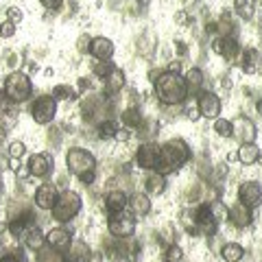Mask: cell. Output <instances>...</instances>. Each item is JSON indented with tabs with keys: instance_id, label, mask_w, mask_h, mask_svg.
Returning <instances> with one entry per match:
<instances>
[{
	"instance_id": "6da1fadb",
	"label": "cell",
	"mask_w": 262,
	"mask_h": 262,
	"mask_svg": "<svg viewBox=\"0 0 262 262\" xmlns=\"http://www.w3.org/2000/svg\"><path fill=\"white\" fill-rule=\"evenodd\" d=\"M153 92L155 98L166 107H177L188 101V83L179 72H160L158 79H153Z\"/></svg>"
},
{
	"instance_id": "7a4b0ae2",
	"label": "cell",
	"mask_w": 262,
	"mask_h": 262,
	"mask_svg": "<svg viewBox=\"0 0 262 262\" xmlns=\"http://www.w3.org/2000/svg\"><path fill=\"white\" fill-rule=\"evenodd\" d=\"M192 158V151H190V144L182 138H170L164 144H160V160H158V173L162 175H168V173H175L177 168H182L184 164H188Z\"/></svg>"
},
{
	"instance_id": "3957f363",
	"label": "cell",
	"mask_w": 262,
	"mask_h": 262,
	"mask_svg": "<svg viewBox=\"0 0 262 262\" xmlns=\"http://www.w3.org/2000/svg\"><path fill=\"white\" fill-rule=\"evenodd\" d=\"M3 92L7 98H9V103H24V101H29L31 94H33V81L27 72L11 70L5 79Z\"/></svg>"
},
{
	"instance_id": "277c9868",
	"label": "cell",
	"mask_w": 262,
	"mask_h": 262,
	"mask_svg": "<svg viewBox=\"0 0 262 262\" xmlns=\"http://www.w3.org/2000/svg\"><path fill=\"white\" fill-rule=\"evenodd\" d=\"M81 208H83L81 194L75 192V190H63V192H59V196H57L51 214H53V219L57 221V223H70L72 219L79 216Z\"/></svg>"
},
{
	"instance_id": "5b68a950",
	"label": "cell",
	"mask_w": 262,
	"mask_h": 262,
	"mask_svg": "<svg viewBox=\"0 0 262 262\" xmlns=\"http://www.w3.org/2000/svg\"><path fill=\"white\" fill-rule=\"evenodd\" d=\"M66 166L72 175H85V173H92L96 170V158L88 149H81V146H72L66 153Z\"/></svg>"
},
{
	"instance_id": "8992f818",
	"label": "cell",
	"mask_w": 262,
	"mask_h": 262,
	"mask_svg": "<svg viewBox=\"0 0 262 262\" xmlns=\"http://www.w3.org/2000/svg\"><path fill=\"white\" fill-rule=\"evenodd\" d=\"M55 114H57V101L53 98V94H42L31 103V118L37 125H51L55 120Z\"/></svg>"
},
{
	"instance_id": "52a82bcc",
	"label": "cell",
	"mask_w": 262,
	"mask_h": 262,
	"mask_svg": "<svg viewBox=\"0 0 262 262\" xmlns=\"http://www.w3.org/2000/svg\"><path fill=\"white\" fill-rule=\"evenodd\" d=\"M107 232L112 238H129L136 234V219L127 214V212H118V214H110L107 219Z\"/></svg>"
},
{
	"instance_id": "ba28073f",
	"label": "cell",
	"mask_w": 262,
	"mask_h": 262,
	"mask_svg": "<svg viewBox=\"0 0 262 262\" xmlns=\"http://www.w3.org/2000/svg\"><path fill=\"white\" fill-rule=\"evenodd\" d=\"M158 160H160V144L151 140V142H142L136 151V164L142 170H155L158 168Z\"/></svg>"
},
{
	"instance_id": "9c48e42d",
	"label": "cell",
	"mask_w": 262,
	"mask_h": 262,
	"mask_svg": "<svg viewBox=\"0 0 262 262\" xmlns=\"http://www.w3.org/2000/svg\"><path fill=\"white\" fill-rule=\"evenodd\" d=\"M221 98L214 94V92H208V90H201L199 92V98H196V110H199V116L203 118H219L221 114Z\"/></svg>"
},
{
	"instance_id": "30bf717a",
	"label": "cell",
	"mask_w": 262,
	"mask_h": 262,
	"mask_svg": "<svg viewBox=\"0 0 262 262\" xmlns=\"http://www.w3.org/2000/svg\"><path fill=\"white\" fill-rule=\"evenodd\" d=\"M210 46H212V51H214L216 55L225 57L227 61L241 59L243 48H241V44H238V39H236V37H214Z\"/></svg>"
},
{
	"instance_id": "8fae6325",
	"label": "cell",
	"mask_w": 262,
	"mask_h": 262,
	"mask_svg": "<svg viewBox=\"0 0 262 262\" xmlns=\"http://www.w3.org/2000/svg\"><path fill=\"white\" fill-rule=\"evenodd\" d=\"M238 201L249 210L262 206V186L258 182H243L238 186Z\"/></svg>"
},
{
	"instance_id": "7c38bea8",
	"label": "cell",
	"mask_w": 262,
	"mask_h": 262,
	"mask_svg": "<svg viewBox=\"0 0 262 262\" xmlns=\"http://www.w3.org/2000/svg\"><path fill=\"white\" fill-rule=\"evenodd\" d=\"M232 127H234V134L232 138H236L241 144H247V142H256V125H253L251 118H245V116H236L232 120Z\"/></svg>"
},
{
	"instance_id": "4fadbf2b",
	"label": "cell",
	"mask_w": 262,
	"mask_h": 262,
	"mask_svg": "<svg viewBox=\"0 0 262 262\" xmlns=\"http://www.w3.org/2000/svg\"><path fill=\"white\" fill-rule=\"evenodd\" d=\"M46 243L51 249L63 253V251H68V247L72 245V234H70V229H66V227H53L51 232L46 234Z\"/></svg>"
},
{
	"instance_id": "5bb4252c",
	"label": "cell",
	"mask_w": 262,
	"mask_h": 262,
	"mask_svg": "<svg viewBox=\"0 0 262 262\" xmlns=\"http://www.w3.org/2000/svg\"><path fill=\"white\" fill-rule=\"evenodd\" d=\"M227 221L234 227L245 229V227H249L253 223V210H249L247 206H243V203L238 201V203H234V206L227 210Z\"/></svg>"
},
{
	"instance_id": "9a60e30c",
	"label": "cell",
	"mask_w": 262,
	"mask_h": 262,
	"mask_svg": "<svg viewBox=\"0 0 262 262\" xmlns=\"http://www.w3.org/2000/svg\"><path fill=\"white\" fill-rule=\"evenodd\" d=\"M29 173L31 177H46L48 173L53 170V158L48 153H35V155H31L29 158Z\"/></svg>"
},
{
	"instance_id": "2e32d148",
	"label": "cell",
	"mask_w": 262,
	"mask_h": 262,
	"mask_svg": "<svg viewBox=\"0 0 262 262\" xmlns=\"http://www.w3.org/2000/svg\"><path fill=\"white\" fill-rule=\"evenodd\" d=\"M57 196H59V192H57V186L55 184H42V186H37L35 194H33V199H35V206L39 210H53Z\"/></svg>"
},
{
	"instance_id": "e0dca14e",
	"label": "cell",
	"mask_w": 262,
	"mask_h": 262,
	"mask_svg": "<svg viewBox=\"0 0 262 262\" xmlns=\"http://www.w3.org/2000/svg\"><path fill=\"white\" fill-rule=\"evenodd\" d=\"M90 55L98 61H112L114 57V42L110 37H92V44H90Z\"/></svg>"
},
{
	"instance_id": "ac0fdd59",
	"label": "cell",
	"mask_w": 262,
	"mask_h": 262,
	"mask_svg": "<svg viewBox=\"0 0 262 262\" xmlns=\"http://www.w3.org/2000/svg\"><path fill=\"white\" fill-rule=\"evenodd\" d=\"M127 203H129V194L120 188H114L105 194V210L107 214H118V212H125L127 210Z\"/></svg>"
},
{
	"instance_id": "d6986e66",
	"label": "cell",
	"mask_w": 262,
	"mask_h": 262,
	"mask_svg": "<svg viewBox=\"0 0 262 262\" xmlns=\"http://www.w3.org/2000/svg\"><path fill=\"white\" fill-rule=\"evenodd\" d=\"M127 208H129V214L134 219H144L151 212V199L144 192H134L129 196Z\"/></svg>"
},
{
	"instance_id": "ffe728a7",
	"label": "cell",
	"mask_w": 262,
	"mask_h": 262,
	"mask_svg": "<svg viewBox=\"0 0 262 262\" xmlns=\"http://www.w3.org/2000/svg\"><path fill=\"white\" fill-rule=\"evenodd\" d=\"M22 238H24V247L31 249V251H39L46 245V234L37 225H31L27 232H24Z\"/></svg>"
},
{
	"instance_id": "44dd1931",
	"label": "cell",
	"mask_w": 262,
	"mask_h": 262,
	"mask_svg": "<svg viewBox=\"0 0 262 262\" xmlns=\"http://www.w3.org/2000/svg\"><path fill=\"white\" fill-rule=\"evenodd\" d=\"M92 251L85 243H72L68 251H63V262H90Z\"/></svg>"
},
{
	"instance_id": "7402d4cb",
	"label": "cell",
	"mask_w": 262,
	"mask_h": 262,
	"mask_svg": "<svg viewBox=\"0 0 262 262\" xmlns=\"http://www.w3.org/2000/svg\"><path fill=\"white\" fill-rule=\"evenodd\" d=\"M103 85H105V90H107V94L122 92V88H125V72L114 66V68L110 70V75L103 79Z\"/></svg>"
},
{
	"instance_id": "603a6c76",
	"label": "cell",
	"mask_w": 262,
	"mask_h": 262,
	"mask_svg": "<svg viewBox=\"0 0 262 262\" xmlns=\"http://www.w3.org/2000/svg\"><path fill=\"white\" fill-rule=\"evenodd\" d=\"M236 160L245 166H251V164L260 162V146L256 142H247L238 146V153H236Z\"/></svg>"
},
{
	"instance_id": "cb8c5ba5",
	"label": "cell",
	"mask_w": 262,
	"mask_h": 262,
	"mask_svg": "<svg viewBox=\"0 0 262 262\" xmlns=\"http://www.w3.org/2000/svg\"><path fill=\"white\" fill-rule=\"evenodd\" d=\"M144 188L149 194H162L166 190V175L158 173V170H149V175L144 179Z\"/></svg>"
},
{
	"instance_id": "d4e9b609",
	"label": "cell",
	"mask_w": 262,
	"mask_h": 262,
	"mask_svg": "<svg viewBox=\"0 0 262 262\" xmlns=\"http://www.w3.org/2000/svg\"><path fill=\"white\" fill-rule=\"evenodd\" d=\"M241 68H243V72H247V75H253V72L260 68V53L256 48H245L241 53Z\"/></svg>"
},
{
	"instance_id": "484cf974",
	"label": "cell",
	"mask_w": 262,
	"mask_h": 262,
	"mask_svg": "<svg viewBox=\"0 0 262 262\" xmlns=\"http://www.w3.org/2000/svg\"><path fill=\"white\" fill-rule=\"evenodd\" d=\"M120 120H122V125H125L127 129H138L140 127V122L144 120L142 116V112L138 105H131V107H125L120 112Z\"/></svg>"
},
{
	"instance_id": "4316f807",
	"label": "cell",
	"mask_w": 262,
	"mask_h": 262,
	"mask_svg": "<svg viewBox=\"0 0 262 262\" xmlns=\"http://www.w3.org/2000/svg\"><path fill=\"white\" fill-rule=\"evenodd\" d=\"M186 83H188V96L192 94H199L201 88H203V81H206V77H203V70L201 68H190L186 72Z\"/></svg>"
},
{
	"instance_id": "83f0119b",
	"label": "cell",
	"mask_w": 262,
	"mask_h": 262,
	"mask_svg": "<svg viewBox=\"0 0 262 262\" xmlns=\"http://www.w3.org/2000/svg\"><path fill=\"white\" fill-rule=\"evenodd\" d=\"M221 258H223L225 262H241L245 258L243 245H238V243H225L223 247H221Z\"/></svg>"
},
{
	"instance_id": "f1b7e54d",
	"label": "cell",
	"mask_w": 262,
	"mask_h": 262,
	"mask_svg": "<svg viewBox=\"0 0 262 262\" xmlns=\"http://www.w3.org/2000/svg\"><path fill=\"white\" fill-rule=\"evenodd\" d=\"M155 48H158V37H155L151 31L142 33L140 39H138V51H140V55L142 57H151L155 53Z\"/></svg>"
},
{
	"instance_id": "f546056e",
	"label": "cell",
	"mask_w": 262,
	"mask_h": 262,
	"mask_svg": "<svg viewBox=\"0 0 262 262\" xmlns=\"http://www.w3.org/2000/svg\"><path fill=\"white\" fill-rule=\"evenodd\" d=\"M138 136H140L142 142H151L155 136H158V122L153 118H144L140 122V127H138Z\"/></svg>"
},
{
	"instance_id": "4dcf8cb0",
	"label": "cell",
	"mask_w": 262,
	"mask_h": 262,
	"mask_svg": "<svg viewBox=\"0 0 262 262\" xmlns=\"http://www.w3.org/2000/svg\"><path fill=\"white\" fill-rule=\"evenodd\" d=\"M234 11L243 20H251L256 13V0H234Z\"/></svg>"
},
{
	"instance_id": "1f68e13d",
	"label": "cell",
	"mask_w": 262,
	"mask_h": 262,
	"mask_svg": "<svg viewBox=\"0 0 262 262\" xmlns=\"http://www.w3.org/2000/svg\"><path fill=\"white\" fill-rule=\"evenodd\" d=\"M118 129H120L118 122L112 120V118H105V120H101L96 125V131H98V138H101V140H110V138H114Z\"/></svg>"
},
{
	"instance_id": "d6a6232c",
	"label": "cell",
	"mask_w": 262,
	"mask_h": 262,
	"mask_svg": "<svg viewBox=\"0 0 262 262\" xmlns=\"http://www.w3.org/2000/svg\"><path fill=\"white\" fill-rule=\"evenodd\" d=\"M53 98L55 101H75L77 98V90L70 88L68 83H59L53 88Z\"/></svg>"
},
{
	"instance_id": "836d02e7",
	"label": "cell",
	"mask_w": 262,
	"mask_h": 262,
	"mask_svg": "<svg viewBox=\"0 0 262 262\" xmlns=\"http://www.w3.org/2000/svg\"><path fill=\"white\" fill-rule=\"evenodd\" d=\"M182 227L186 229L188 234H199V227H196V219H194L192 208H186L182 212Z\"/></svg>"
},
{
	"instance_id": "e575fe53",
	"label": "cell",
	"mask_w": 262,
	"mask_h": 262,
	"mask_svg": "<svg viewBox=\"0 0 262 262\" xmlns=\"http://www.w3.org/2000/svg\"><path fill=\"white\" fill-rule=\"evenodd\" d=\"M212 129H214L216 136H221V138H232V134H234L232 120H227V118H214V127Z\"/></svg>"
},
{
	"instance_id": "d590c367",
	"label": "cell",
	"mask_w": 262,
	"mask_h": 262,
	"mask_svg": "<svg viewBox=\"0 0 262 262\" xmlns=\"http://www.w3.org/2000/svg\"><path fill=\"white\" fill-rule=\"evenodd\" d=\"M164 256H166V260H170V262H182L184 251H182L179 245L170 243V245H166V249H164Z\"/></svg>"
},
{
	"instance_id": "8d00e7d4",
	"label": "cell",
	"mask_w": 262,
	"mask_h": 262,
	"mask_svg": "<svg viewBox=\"0 0 262 262\" xmlns=\"http://www.w3.org/2000/svg\"><path fill=\"white\" fill-rule=\"evenodd\" d=\"M24 153H27V146H24V142H20V140H13V142L9 144V149H7V155H9V158H13V160L24 158Z\"/></svg>"
},
{
	"instance_id": "74e56055",
	"label": "cell",
	"mask_w": 262,
	"mask_h": 262,
	"mask_svg": "<svg viewBox=\"0 0 262 262\" xmlns=\"http://www.w3.org/2000/svg\"><path fill=\"white\" fill-rule=\"evenodd\" d=\"M15 31H18V24H13L9 20L0 22V37H3V39H11L15 35Z\"/></svg>"
},
{
	"instance_id": "f35d334b",
	"label": "cell",
	"mask_w": 262,
	"mask_h": 262,
	"mask_svg": "<svg viewBox=\"0 0 262 262\" xmlns=\"http://www.w3.org/2000/svg\"><path fill=\"white\" fill-rule=\"evenodd\" d=\"M0 262H24V256L20 249H7L3 256H0Z\"/></svg>"
},
{
	"instance_id": "ab89813d",
	"label": "cell",
	"mask_w": 262,
	"mask_h": 262,
	"mask_svg": "<svg viewBox=\"0 0 262 262\" xmlns=\"http://www.w3.org/2000/svg\"><path fill=\"white\" fill-rule=\"evenodd\" d=\"M112 68H114V63H112V61H98L92 70H94V75H96L98 79H105V77L110 75V70H112Z\"/></svg>"
},
{
	"instance_id": "60d3db41",
	"label": "cell",
	"mask_w": 262,
	"mask_h": 262,
	"mask_svg": "<svg viewBox=\"0 0 262 262\" xmlns=\"http://www.w3.org/2000/svg\"><path fill=\"white\" fill-rule=\"evenodd\" d=\"M90 44H92V37L83 33V35L77 39V51H79V53H90Z\"/></svg>"
},
{
	"instance_id": "b9f144b4",
	"label": "cell",
	"mask_w": 262,
	"mask_h": 262,
	"mask_svg": "<svg viewBox=\"0 0 262 262\" xmlns=\"http://www.w3.org/2000/svg\"><path fill=\"white\" fill-rule=\"evenodd\" d=\"M22 11L18 9V7H11V9H7V20L9 22H13V24H18V22H22Z\"/></svg>"
},
{
	"instance_id": "7bdbcfd3",
	"label": "cell",
	"mask_w": 262,
	"mask_h": 262,
	"mask_svg": "<svg viewBox=\"0 0 262 262\" xmlns=\"http://www.w3.org/2000/svg\"><path fill=\"white\" fill-rule=\"evenodd\" d=\"M39 5H42L44 9H48V11H57L63 5V0H39Z\"/></svg>"
},
{
	"instance_id": "ee69618b",
	"label": "cell",
	"mask_w": 262,
	"mask_h": 262,
	"mask_svg": "<svg viewBox=\"0 0 262 262\" xmlns=\"http://www.w3.org/2000/svg\"><path fill=\"white\" fill-rule=\"evenodd\" d=\"M186 118H190V120H199V110H196V103L192 105H186Z\"/></svg>"
},
{
	"instance_id": "f6af8a7d",
	"label": "cell",
	"mask_w": 262,
	"mask_h": 262,
	"mask_svg": "<svg viewBox=\"0 0 262 262\" xmlns=\"http://www.w3.org/2000/svg\"><path fill=\"white\" fill-rule=\"evenodd\" d=\"M94 177H96V170H92V173H85V175H81V177H79V182L83 184V186H92V184H94Z\"/></svg>"
},
{
	"instance_id": "bcb514c9",
	"label": "cell",
	"mask_w": 262,
	"mask_h": 262,
	"mask_svg": "<svg viewBox=\"0 0 262 262\" xmlns=\"http://www.w3.org/2000/svg\"><path fill=\"white\" fill-rule=\"evenodd\" d=\"M7 63L11 66V70H15L20 66V55H15V53H9L7 55Z\"/></svg>"
},
{
	"instance_id": "7dc6e473",
	"label": "cell",
	"mask_w": 262,
	"mask_h": 262,
	"mask_svg": "<svg viewBox=\"0 0 262 262\" xmlns=\"http://www.w3.org/2000/svg\"><path fill=\"white\" fill-rule=\"evenodd\" d=\"M129 136H131V134H129V129L125 127V129H118L114 138H116V140H120V142H127V140H129Z\"/></svg>"
},
{
	"instance_id": "c3c4849f",
	"label": "cell",
	"mask_w": 262,
	"mask_h": 262,
	"mask_svg": "<svg viewBox=\"0 0 262 262\" xmlns=\"http://www.w3.org/2000/svg\"><path fill=\"white\" fill-rule=\"evenodd\" d=\"M7 107H9V98H7L5 92L0 90V116H3V114L7 112Z\"/></svg>"
},
{
	"instance_id": "681fc988",
	"label": "cell",
	"mask_w": 262,
	"mask_h": 262,
	"mask_svg": "<svg viewBox=\"0 0 262 262\" xmlns=\"http://www.w3.org/2000/svg\"><path fill=\"white\" fill-rule=\"evenodd\" d=\"M15 175H18L20 179H27V177H31V173H29V166H20L18 170H15Z\"/></svg>"
},
{
	"instance_id": "f907efd6",
	"label": "cell",
	"mask_w": 262,
	"mask_h": 262,
	"mask_svg": "<svg viewBox=\"0 0 262 262\" xmlns=\"http://www.w3.org/2000/svg\"><path fill=\"white\" fill-rule=\"evenodd\" d=\"M90 88H92V81H90V79H81L79 81V90H81V92H85V90H90Z\"/></svg>"
},
{
	"instance_id": "816d5d0a",
	"label": "cell",
	"mask_w": 262,
	"mask_h": 262,
	"mask_svg": "<svg viewBox=\"0 0 262 262\" xmlns=\"http://www.w3.org/2000/svg\"><path fill=\"white\" fill-rule=\"evenodd\" d=\"M134 3H136L138 7H140V9H146V7L151 5V0H134Z\"/></svg>"
},
{
	"instance_id": "f5cc1de1",
	"label": "cell",
	"mask_w": 262,
	"mask_h": 262,
	"mask_svg": "<svg viewBox=\"0 0 262 262\" xmlns=\"http://www.w3.org/2000/svg\"><path fill=\"white\" fill-rule=\"evenodd\" d=\"M9 166H11V170H18V168H20V160L9 158Z\"/></svg>"
},
{
	"instance_id": "db71d44e",
	"label": "cell",
	"mask_w": 262,
	"mask_h": 262,
	"mask_svg": "<svg viewBox=\"0 0 262 262\" xmlns=\"http://www.w3.org/2000/svg\"><path fill=\"white\" fill-rule=\"evenodd\" d=\"M256 110L262 114V101H258V103H256Z\"/></svg>"
},
{
	"instance_id": "11a10c76",
	"label": "cell",
	"mask_w": 262,
	"mask_h": 262,
	"mask_svg": "<svg viewBox=\"0 0 262 262\" xmlns=\"http://www.w3.org/2000/svg\"><path fill=\"white\" fill-rule=\"evenodd\" d=\"M184 3H186V7H188V5H190V0H184Z\"/></svg>"
},
{
	"instance_id": "9f6ffc18",
	"label": "cell",
	"mask_w": 262,
	"mask_h": 262,
	"mask_svg": "<svg viewBox=\"0 0 262 262\" xmlns=\"http://www.w3.org/2000/svg\"><path fill=\"white\" fill-rule=\"evenodd\" d=\"M164 262H170V260H164Z\"/></svg>"
},
{
	"instance_id": "6f0895ef",
	"label": "cell",
	"mask_w": 262,
	"mask_h": 262,
	"mask_svg": "<svg viewBox=\"0 0 262 262\" xmlns=\"http://www.w3.org/2000/svg\"><path fill=\"white\" fill-rule=\"evenodd\" d=\"M116 262H122V260H116Z\"/></svg>"
},
{
	"instance_id": "680465c9",
	"label": "cell",
	"mask_w": 262,
	"mask_h": 262,
	"mask_svg": "<svg viewBox=\"0 0 262 262\" xmlns=\"http://www.w3.org/2000/svg\"><path fill=\"white\" fill-rule=\"evenodd\" d=\"M258 3H262V0H258Z\"/></svg>"
}]
</instances>
